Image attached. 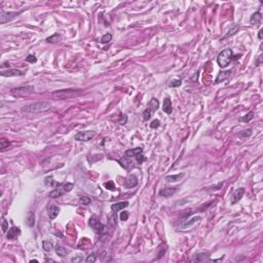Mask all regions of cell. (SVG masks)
Returning a JSON list of instances; mask_svg holds the SVG:
<instances>
[{"label": "cell", "instance_id": "cell-1", "mask_svg": "<svg viewBox=\"0 0 263 263\" xmlns=\"http://www.w3.org/2000/svg\"><path fill=\"white\" fill-rule=\"evenodd\" d=\"M52 108V104L46 101L36 102V103L27 105L22 108V111L26 113H38V112H44Z\"/></svg>", "mask_w": 263, "mask_h": 263}, {"label": "cell", "instance_id": "cell-2", "mask_svg": "<svg viewBox=\"0 0 263 263\" xmlns=\"http://www.w3.org/2000/svg\"><path fill=\"white\" fill-rule=\"evenodd\" d=\"M232 57H233V54H232V51L230 49H226L224 51H222L218 55L217 57V63L221 68H225L229 65L230 62L232 61Z\"/></svg>", "mask_w": 263, "mask_h": 263}, {"label": "cell", "instance_id": "cell-3", "mask_svg": "<svg viewBox=\"0 0 263 263\" xmlns=\"http://www.w3.org/2000/svg\"><path fill=\"white\" fill-rule=\"evenodd\" d=\"M23 12V11H4L3 9H1L0 11V24H5L7 22H11L14 19H16L17 16Z\"/></svg>", "mask_w": 263, "mask_h": 263}, {"label": "cell", "instance_id": "cell-4", "mask_svg": "<svg viewBox=\"0 0 263 263\" xmlns=\"http://www.w3.org/2000/svg\"><path fill=\"white\" fill-rule=\"evenodd\" d=\"M95 136H96V132L94 131H82L77 133L74 136V139L81 142H89L94 139Z\"/></svg>", "mask_w": 263, "mask_h": 263}, {"label": "cell", "instance_id": "cell-5", "mask_svg": "<svg viewBox=\"0 0 263 263\" xmlns=\"http://www.w3.org/2000/svg\"><path fill=\"white\" fill-rule=\"evenodd\" d=\"M66 183H58L55 187V189H52L51 192L49 193V197L51 199H57V197H60L62 195H64L66 193V187H65Z\"/></svg>", "mask_w": 263, "mask_h": 263}, {"label": "cell", "instance_id": "cell-6", "mask_svg": "<svg viewBox=\"0 0 263 263\" xmlns=\"http://www.w3.org/2000/svg\"><path fill=\"white\" fill-rule=\"evenodd\" d=\"M89 226H91L92 228L97 232V233L102 234L105 232V226L97 219V218H95V217L91 218L89 221Z\"/></svg>", "mask_w": 263, "mask_h": 263}, {"label": "cell", "instance_id": "cell-7", "mask_svg": "<svg viewBox=\"0 0 263 263\" xmlns=\"http://www.w3.org/2000/svg\"><path fill=\"white\" fill-rule=\"evenodd\" d=\"M80 91H75V89H62V91H58L54 92V96H56L58 98H61V99H65V98H69L72 97L74 95L79 94Z\"/></svg>", "mask_w": 263, "mask_h": 263}, {"label": "cell", "instance_id": "cell-8", "mask_svg": "<svg viewBox=\"0 0 263 263\" xmlns=\"http://www.w3.org/2000/svg\"><path fill=\"white\" fill-rule=\"evenodd\" d=\"M200 219H202V218H200L199 216H194V217H192L191 219L186 220V221L183 222V223L180 225V229L185 230V229L191 228V227L193 226V225H194L195 223H196V222L200 221Z\"/></svg>", "mask_w": 263, "mask_h": 263}, {"label": "cell", "instance_id": "cell-9", "mask_svg": "<svg viewBox=\"0 0 263 263\" xmlns=\"http://www.w3.org/2000/svg\"><path fill=\"white\" fill-rule=\"evenodd\" d=\"M34 87L31 86H22V87H17V89H11V92L14 95H28V94H31L33 92Z\"/></svg>", "mask_w": 263, "mask_h": 263}, {"label": "cell", "instance_id": "cell-10", "mask_svg": "<svg viewBox=\"0 0 263 263\" xmlns=\"http://www.w3.org/2000/svg\"><path fill=\"white\" fill-rule=\"evenodd\" d=\"M192 262H205V261H211L210 259V254L208 252H199L194 255V257L191 260Z\"/></svg>", "mask_w": 263, "mask_h": 263}, {"label": "cell", "instance_id": "cell-11", "mask_svg": "<svg viewBox=\"0 0 263 263\" xmlns=\"http://www.w3.org/2000/svg\"><path fill=\"white\" fill-rule=\"evenodd\" d=\"M60 211H61V209H60L58 206H55V205H49V207H47V215H49V219H56V218L58 217V215H59Z\"/></svg>", "mask_w": 263, "mask_h": 263}, {"label": "cell", "instance_id": "cell-12", "mask_svg": "<svg viewBox=\"0 0 263 263\" xmlns=\"http://www.w3.org/2000/svg\"><path fill=\"white\" fill-rule=\"evenodd\" d=\"M0 74H1V76H3V77L23 76L24 72L21 71V70H19V69H9V70H7V71H2Z\"/></svg>", "mask_w": 263, "mask_h": 263}, {"label": "cell", "instance_id": "cell-13", "mask_svg": "<svg viewBox=\"0 0 263 263\" xmlns=\"http://www.w3.org/2000/svg\"><path fill=\"white\" fill-rule=\"evenodd\" d=\"M244 194H245V188H243V187H242V188H239L233 194H232L231 202H230V204H231V205L237 204V202L242 199V197H243V195H244Z\"/></svg>", "mask_w": 263, "mask_h": 263}, {"label": "cell", "instance_id": "cell-14", "mask_svg": "<svg viewBox=\"0 0 263 263\" xmlns=\"http://www.w3.org/2000/svg\"><path fill=\"white\" fill-rule=\"evenodd\" d=\"M20 234H21V229L17 226H11V228L8 229V231H7L6 237L8 240H14L17 236H19Z\"/></svg>", "mask_w": 263, "mask_h": 263}, {"label": "cell", "instance_id": "cell-15", "mask_svg": "<svg viewBox=\"0 0 263 263\" xmlns=\"http://www.w3.org/2000/svg\"><path fill=\"white\" fill-rule=\"evenodd\" d=\"M137 185H138V178L135 176V175H130L126 179V182H124V186H126L127 188H133V187L137 186Z\"/></svg>", "mask_w": 263, "mask_h": 263}, {"label": "cell", "instance_id": "cell-16", "mask_svg": "<svg viewBox=\"0 0 263 263\" xmlns=\"http://www.w3.org/2000/svg\"><path fill=\"white\" fill-rule=\"evenodd\" d=\"M162 111L166 112L167 114H171L173 111V105L172 101L169 98H166L164 100V104H162Z\"/></svg>", "mask_w": 263, "mask_h": 263}, {"label": "cell", "instance_id": "cell-17", "mask_svg": "<svg viewBox=\"0 0 263 263\" xmlns=\"http://www.w3.org/2000/svg\"><path fill=\"white\" fill-rule=\"evenodd\" d=\"M129 207V202H116V204H113L111 206V210L113 212H118L121 211V210L126 209V208Z\"/></svg>", "mask_w": 263, "mask_h": 263}, {"label": "cell", "instance_id": "cell-18", "mask_svg": "<svg viewBox=\"0 0 263 263\" xmlns=\"http://www.w3.org/2000/svg\"><path fill=\"white\" fill-rule=\"evenodd\" d=\"M176 191H177L176 187H169V188H164V189L160 190L159 195L162 197H169V196H171V195L174 194Z\"/></svg>", "mask_w": 263, "mask_h": 263}, {"label": "cell", "instance_id": "cell-19", "mask_svg": "<svg viewBox=\"0 0 263 263\" xmlns=\"http://www.w3.org/2000/svg\"><path fill=\"white\" fill-rule=\"evenodd\" d=\"M184 177V173H180L178 175H169L164 178V180L168 182V183H173V182H178L180 179Z\"/></svg>", "mask_w": 263, "mask_h": 263}, {"label": "cell", "instance_id": "cell-20", "mask_svg": "<svg viewBox=\"0 0 263 263\" xmlns=\"http://www.w3.org/2000/svg\"><path fill=\"white\" fill-rule=\"evenodd\" d=\"M143 152V149L141 148V147H138V148H134V149H129L126 151V153H124V156L126 157H133V156H136V155L140 154Z\"/></svg>", "mask_w": 263, "mask_h": 263}, {"label": "cell", "instance_id": "cell-21", "mask_svg": "<svg viewBox=\"0 0 263 263\" xmlns=\"http://www.w3.org/2000/svg\"><path fill=\"white\" fill-rule=\"evenodd\" d=\"M261 20H262V14H260L259 11L255 12V14H252L251 19H250V24L251 25H258L261 23Z\"/></svg>", "mask_w": 263, "mask_h": 263}, {"label": "cell", "instance_id": "cell-22", "mask_svg": "<svg viewBox=\"0 0 263 263\" xmlns=\"http://www.w3.org/2000/svg\"><path fill=\"white\" fill-rule=\"evenodd\" d=\"M158 107H159L158 100H156V99H154V98H152V99L149 101V103H148V109L151 110L152 112H154V111H156V110L158 109Z\"/></svg>", "mask_w": 263, "mask_h": 263}, {"label": "cell", "instance_id": "cell-23", "mask_svg": "<svg viewBox=\"0 0 263 263\" xmlns=\"http://www.w3.org/2000/svg\"><path fill=\"white\" fill-rule=\"evenodd\" d=\"M26 222H27V225H28L29 227H33L34 226V224H35V214L32 211L28 212V214H27Z\"/></svg>", "mask_w": 263, "mask_h": 263}, {"label": "cell", "instance_id": "cell-24", "mask_svg": "<svg viewBox=\"0 0 263 263\" xmlns=\"http://www.w3.org/2000/svg\"><path fill=\"white\" fill-rule=\"evenodd\" d=\"M230 75V71H225V72H220L219 74H218V77L216 78V83H219V82L221 81H224L225 79H227L229 77Z\"/></svg>", "mask_w": 263, "mask_h": 263}, {"label": "cell", "instance_id": "cell-25", "mask_svg": "<svg viewBox=\"0 0 263 263\" xmlns=\"http://www.w3.org/2000/svg\"><path fill=\"white\" fill-rule=\"evenodd\" d=\"M69 252H70L69 250H67L66 248L60 246V245H57V246H56V253H57L58 255H59V256L64 257V256H66V255L68 254Z\"/></svg>", "mask_w": 263, "mask_h": 263}, {"label": "cell", "instance_id": "cell-26", "mask_svg": "<svg viewBox=\"0 0 263 263\" xmlns=\"http://www.w3.org/2000/svg\"><path fill=\"white\" fill-rule=\"evenodd\" d=\"M61 39H62L61 34L55 33V34H52V36L47 37V38H46V42H51V43H56V42H59Z\"/></svg>", "mask_w": 263, "mask_h": 263}, {"label": "cell", "instance_id": "cell-27", "mask_svg": "<svg viewBox=\"0 0 263 263\" xmlns=\"http://www.w3.org/2000/svg\"><path fill=\"white\" fill-rule=\"evenodd\" d=\"M58 183L54 180L52 176H47L45 179H44V185L45 186H49V187H56V185Z\"/></svg>", "mask_w": 263, "mask_h": 263}, {"label": "cell", "instance_id": "cell-28", "mask_svg": "<svg viewBox=\"0 0 263 263\" xmlns=\"http://www.w3.org/2000/svg\"><path fill=\"white\" fill-rule=\"evenodd\" d=\"M42 248L45 252H51L52 249H54V245H52V242L49 240H43L42 242Z\"/></svg>", "mask_w": 263, "mask_h": 263}, {"label": "cell", "instance_id": "cell-29", "mask_svg": "<svg viewBox=\"0 0 263 263\" xmlns=\"http://www.w3.org/2000/svg\"><path fill=\"white\" fill-rule=\"evenodd\" d=\"M253 118H254V112L251 111V112H249L248 114L245 115V116L240 117V121H244V122H249V121H251Z\"/></svg>", "mask_w": 263, "mask_h": 263}, {"label": "cell", "instance_id": "cell-30", "mask_svg": "<svg viewBox=\"0 0 263 263\" xmlns=\"http://www.w3.org/2000/svg\"><path fill=\"white\" fill-rule=\"evenodd\" d=\"M182 84V80L181 79H173L170 81L169 86L170 87H178Z\"/></svg>", "mask_w": 263, "mask_h": 263}, {"label": "cell", "instance_id": "cell-31", "mask_svg": "<svg viewBox=\"0 0 263 263\" xmlns=\"http://www.w3.org/2000/svg\"><path fill=\"white\" fill-rule=\"evenodd\" d=\"M96 260H97L96 253H92V254H89V256L86 257V263H94V262H96Z\"/></svg>", "mask_w": 263, "mask_h": 263}, {"label": "cell", "instance_id": "cell-32", "mask_svg": "<svg viewBox=\"0 0 263 263\" xmlns=\"http://www.w3.org/2000/svg\"><path fill=\"white\" fill-rule=\"evenodd\" d=\"M111 39H112V35L110 33H107V34H105V35L102 36L101 42H102V43H108V42L111 41Z\"/></svg>", "mask_w": 263, "mask_h": 263}, {"label": "cell", "instance_id": "cell-33", "mask_svg": "<svg viewBox=\"0 0 263 263\" xmlns=\"http://www.w3.org/2000/svg\"><path fill=\"white\" fill-rule=\"evenodd\" d=\"M152 113H153V112H152L150 109L147 108V109L143 112V119H144V120H148V119H150V118H151V116H152Z\"/></svg>", "mask_w": 263, "mask_h": 263}, {"label": "cell", "instance_id": "cell-34", "mask_svg": "<svg viewBox=\"0 0 263 263\" xmlns=\"http://www.w3.org/2000/svg\"><path fill=\"white\" fill-rule=\"evenodd\" d=\"M1 228H2V232H3V233H5L7 230H8V222H7L4 218H2Z\"/></svg>", "mask_w": 263, "mask_h": 263}, {"label": "cell", "instance_id": "cell-35", "mask_svg": "<svg viewBox=\"0 0 263 263\" xmlns=\"http://www.w3.org/2000/svg\"><path fill=\"white\" fill-rule=\"evenodd\" d=\"M127 121V116L126 114H120L119 115V119H118V124H121V126H124V124H126Z\"/></svg>", "mask_w": 263, "mask_h": 263}, {"label": "cell", "instance_id": "cell-36", "mask_svg": "<svg viewBox=\"0 0 263 263\" xmlns=\"http://www.w3.org/2000/svg\"><path fill=\"white\" fill-rule=\"evenodd\" d=\"M79 202H80V204H82L83 206H87V205L91 204V199L86 196H81L79 199Z\"/></svg>", "mask_w": 263, "mask_h": 263}, {"label": "cell", "instance_id": "cell-37", "mask_svg": "<svg viewBox=\"0 0 263 263\" xmlns=\"http://www.w3.org/2000/svg\"><path fill=\"white\" fill-rule=\"evenodd\" d=\"M252 133H253V132H252V130H250V129H249V130H246V131L240 132L239 135H240V137H243V138H247V137H250V136H251Z\"/></svg>", "mask_w": 263, "mask_h": 263}, {"label": "cell", "instance_id": "cell-38", "mask_svg": "<svg viewBox=\"0 0 263 263\" xmlns=\"http://www.w3.org/2000/svg\"><path fill=\"white\" fill-rule=\"evenodd\" d=\"M8 145H9L8 140H6V139H1V140H0V148H1V149H5L6 147H8Z\"/></svg>", "mask_w": 263, "mask_h": 263}, {"label": "cell", "instance_id": "cell-39", "mask_svg": "<svg viewBox=\"0 0 263 263\" xmlns=\"http://www.w3.org/2000/svg\"><path fill=\"white\" fill-rule=\"evenodd\" d=\"M135 157H136V160H137V162H138V164H143V162L145 161V159H146V158H145V156H144V155L142 154V153H140V154L136 155V156H135Z\"/></svg>", "mask_w": 263, "mask_h": 263}, {"label": "cell", "instance_id": "cell-40", "mask_svg": "<svg viewBox=\"0 0 263 263\" xmlns=\"http://www.w3.org/2000/svg\"><path fill=\"white\" fill-rule=\"evenodd\" d=\"M104 186L106 187L108 190H114L115 189V184L113 181H108L107 183L104 184Z\"/></svg>", "mask_w": 263, "mask_h": 263}, {"label": "cell", "instance_id": "cell-41", "mask_svg": "<svg viewBox=\"0 0 263 263\" xmlns=\"http://www.w3.org/2000/svg\"><path fill=\"white\" fill-rule=\"evenodd\" d=\"M26 61L29 62V63H31V64H33V63H36L37 59H36V57L33 56V55H28L26 58Z\"/></svg>", "mask_w": 263, "mask_h": 263}, {"label": "cell", "instance_id": "cell-42", "mask_svg": "<svg viewBox=\"0 0 263 263\" xmlns=\"http://www.w3.org/2000/svg\"><path fill=\"white\" fill-rule=\"evenodd\" d=\"M119 218H120V220H121V221H127V220L129 219V213L126 212V211L121 212V213H120Z\"/></svg>", "mask_w": 263, "mask_h": 263}, {"label": "cell", "instance_id": "cell-43", "mask_svg": "<svg viewBox=\"0 0 263 263\" xmlns=\"http://www.w3.org/2000/svg\"><path fill=\"white\" fill-rule=\"evenodd\" d=\"M237 30H239V26H235L233 29H232V30H230V31L228 32V34H226V35H225V36L223 37V38H226V37H229V36H232V35H234V34H235V32H236Z\"/></svg>", "mask_w": 263, "mask_h": 263}, {"label": "cell", "instance_id": "cell-44", "mask_svg": "<svg viewBox=\"0 0 263 263\" xmlns=\"http://www.w3.org/2000/svg\"><path fill=\"white\" fill-rule=\"evenodd\" d=\"M159 124H160V121L158 119H154L153 121L150 124V127H151V129H156V127H159Z\"/></svg>", "mask_w": 263, "mask_h": 263}, {"label": "cell", "instance_id": "cell-45", "mask_svg": "<svg viewBox=\"0 0 263 263\" xmlns=\"http://www.w3.org/2000/svg\"><path fill=\"white\" fill-rule=\"evenodd\" d=\"M82 261H86V260L83 259V257L82 256H78V257H73L71 259V262H82Z\"/></svg>", "mask_w": 263, "mask_h": 263}, {"label": "cell", "instance_id": "cell-46", "mask_svg": "<svg viewBox=\"0 0 263 263\" xmlns=\"http://www.w3.org/2000/svg\"><path fill=\"white\" fill-rule=\"evenodd\" d=\"M262 32H263L262 30H260L259 31V34H258V38L259 39H262Z\"/></svg>", "mask_w": 263, "mask_h": 263}, {"label": "cell", "instance_id": "cell-47", "mask_svg": "<svg viewBox=\"0 0 263 263\" xmlns=\"http://www.w3.org/2000/svg\"><path fill=\"white\" fill-rule=\"evenodd\" d=\"M8 66H9V63H8V62H5V63L2 64V66H1V67H2V68H3V67H8Z\"/></svg>", "mask_w": 263, "mask_h": 263}, {"label": "cell", "instance_id": "cell-48", "mask_svg": "<svg viewBox=\"0 0 263 263\" xmlns=\"http://www.w3.org/2000/svg\"><path fill=\"white\" fill-rule=\"evenodd\" d=\"M45 261H51V262H55V261H54V260H52V259H49V258H46V259H45Z\"/></svg>", "mask_w": 263, "mask_h": 263}]
</instances>
